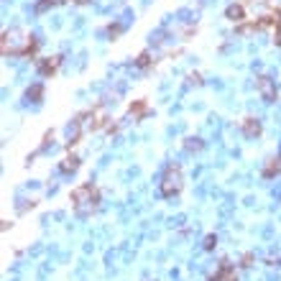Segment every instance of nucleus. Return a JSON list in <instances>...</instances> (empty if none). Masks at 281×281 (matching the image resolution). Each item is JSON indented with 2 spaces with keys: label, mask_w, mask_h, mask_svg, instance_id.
Masks as SVG:
<instances>
[{
  "label": "nucleus",
  "mask_w": 281,
  "mask_h": 281,
  "mask_svg": "<svg viewBox=\"0 0 281 281\" xmlns=\"http://www.w3.org/2000/svg\"><path fill=\"white\" fill-rule=\"evenodd\" d=\"M69 199H72L74 212L85 217V215H90V212L97 210V205H100V187L92 184V182H85V184H80V187L72 189Z\"/></svg>",
  "instance_id": "obj_1"
},
{
  "label": "nucleus",
  "mask_w": 281,
  "mask_h": 281,
  "mask_svg": "<svg viewBox=\"0 0 281 281\" xmlns=\"http://www.w3.org/2000/svg\"><path fill=\"white\" fill-rule=\"evenodd\" d=\"M184 187V174H182V166L179 164H169L161 174V184H159V192L161 197H174L179 194Z\"/></svg>",
  "instance_id": "obj_2"
},
{
  "label": "nucleus",
  "mask_w": 281,
  "mask_h": 281,
  "mask_svg": "<svg viewBox=\"0 0 281 281\" xmlns=\"http://www.w3.org/2000/svg\"><path fill=\"white\" fill-rule=\"evenodd\" d=\"M62 62H64V57L62 54H54V57H46V59H39L36 62V69H39V74L41 77H54L57 72H59V67H62Z\"/></svg>",
  "instance_id": "obj_3"
},
{
  "label": "nucleus",
  "mask_w": 281,
  "mask_h": 281,
  "mask_svg": "<svg viewBox=\"0 0 281 281\" xmlns=\"http://www.w3.org/2000/svg\"><path fill=\"white\" fill-rule=\"evenodd\" d=\"M256 90H258V95H261L266 103H276V97H278V92H276L271 77H266V74L256 77Z\"/></svg>",
  "instance_id": "obj_4"
},
{
  "label": "nucleus",
  "mask_w": 281,
  "mask_h": 281,
  "mask_svg": "<svg viewBox=\"0 0 281 281\" xmlns=\"http://www.w3.org/2000/svg\"><path fill=\"white\" fill-rule=\"evenodd\" d=\"M240 131H243V136L245 138H256V136H261V120L258 118H253V115H248V118H243V123H240Z\"/></svg>",
  "instance_id": "obj_5"
},
{
  "label": "nucleus",
  "mask_w": 281,
  "mask_h": 281,
  "mask_svg": "<svg viewBox=\"0 0 281 281\" xmlns=\"http://www.w3.org/2000/svg\"><path fill=\"white\" fill-rule=\"evenodd\" d=\"M210 281H238V271H235V266H230L227 261H222L220 268H217V273L210 276Z\"/></svg>",
  "instance_id": "obj_6"
},
{
  "label": "nucleus",
  "mask_w": 281,
  "mask_h": 281,
  "mask_svg": "<svg viewBox=\"0 0 281 281\" xmlns=\"http://www.w3.org/2000/svg\"><path fill=\"white\" fill-rule=\"evenodd\" d=\"M225 18L233 21V23H243V21H245V6H243V3H233V6H227Z\"/></svg>",
  "instance_id": "obj_7"
},
{
  "label": "nucleus",
  "mask_w": 281,
  "mask_h": 281,
  "mask_svg": "<svg viewBox=\"0 0 281 281\" xmlns=\"http://www.w3.org/2000/svg\"><path fill=\"white\" fill-rule=\"evenodd\" d=\"M87 118H90V123H87V131H92V133H95V131H100V128L108 123V118L103 115V110H100V108L90 110V113H87Z\"/></svg>",
  "instance_id": "obj_8"
},
{
  "label": "nucleus",
  "mask_w": 281,
  "mask_h": 281,
  "mask_svg": "<svg viewBox=\"0 0 281 281\" xmlns=\"http://www.w3.org/2000/svg\"><path fill=\"white\" fill-rule=\"evenodd\" d=\"M278 174H281V154H278V156H271V159L266 161V166H263V176H266V179L278 176Z\"/></svg>",
  "instance_id": "obj_9"
},
{
  "label": "nucleus",
  "mask_w": 281,
  "mask_h": 281,
  "mask_svg": "<svg viewBox=\"0 0 281 281\" xmlns=\"http://www.w3.org/2000/svg\"><path fill=\"white\" fill-rule=\"evenodd\" d=\"M146 113H148V103H146V100H136V103L128 108V115H131L133 120H141Z\"/></svg>",
  "instance_id": "obj_10"
},
{
  "label": "nucleus",
  "mask_w": 281,
  "mask_h": 281,
  "mask_svg": "<svg viewBox=\"0 0 281 281\" xmlns=\"http://www.w3.org/2000/svg\"><path fill=\"white\" fill-rule=\"evenodd\" d=\"M44 92H46V90H44V85H41V82H36V85H31V87L26 90V97H29L31 103H41V100H44Z\"/></svg>",
  "instance_id": "obj_11"
},
{
  "label": "nucleus",
  "mask_w": 281,
  "mask_h": 281,
  "mask_svg": "<svg viewBox=\"0 0 281 281\" xmlns=\"http://www.w3.org/2000/svg\"><path fill=\"white\" fill-rule=\"evenodd\" d=\"M77 169H80V159H77L74 154L67 156V159L59 164V171H62V174H72V171H77Z\"/></svg>",
  "instance_id": "obj_12"
},
{
  "label": "nucleus",
  "mask_w": 281,
  "mask_h": 281,
  "mask_svg": "<svg viewBox=\"0 0 281 281\" xmlns=\"http://www.w3.org/2000/svg\"><path fill=\"white\" fill-rule=\"evenodd\" d=\"M62 3H77V0H39V3H36V13H46L49 8H57Z\"/></svg>",
  "instance_id": "obj_13"
},
{
  "label": "nucleus",
  "mask_w": 281,
  "mask_h": 281,
  "mask_svg": "<svg viewBox=\"0 0 281 281\" xmlns=\"http://www.w3.org/2000/svg\"><path fill=\"white\" fill-rule=\"evenodd\" d=\"M154 64V59H151V54L148 52H141L138 54V59H136V67H141V69H146V67H151Z\"/></svg>",
  "instance_id": "obj_14"
},
{
  "label": "nucleus",
  "mask_w": 281,
  "mask_h": 281,
  "mask_svg": "<svg viewBox=\"0 0 281 281\" xmlns=\"http://www.w3.org/2000/svg\"><path fill=\"white\" fill-rule=\"evenodd\" d=\"M184 148H187L189 154H192V151H199V148H202V141H199V138H187Z\"/></svg>",
  "instance_id": "obj_15"
},
{
  "label": "nucleus",
  "mask_w": 281,
  "mask_h": 281,
  "mask_svg": "<svg viewBox=\"0 0 281 281\" xmlns=\"http://www.w3.org/2000/svg\"><path fill=\"white\" fill-rule=\"evenodd\" d=\"M215 243H217V238H215V235H205L202 248H205V250H212V248H215Z\"/></svg>",
  "instance_id": "obj_16"
},
{
  "label": "nucleus",
  "mask_w": 281,
  "mask_h": 281,
  "mask_svg": "<svg viewBox=\"0 0 281 281\" xmlns=\"http://www.w3.org/2000/svg\"><path fill=\"white\" fill-rule=\"evenodd\" d=\"M273 44L281 46V18H278V23H276V29H273Z\"/></svg>",
  "instance_id": "obj_17"
},
{
  "label": "nucleus",
  "mask_w": 281,
  "mask_h": 281,
  "mask_svg": "<svg viewBox=\"0 0 281 281\" xmlns=\"http://www.w3.org/2000/svg\"><path fill=\"white\" fill-rule=\"evenodd\" d=\"M120 31H123V26H118V23H115V26H108V34H110L113 39H115V36H120Z\"/></svg>",
  "instance_id": "obj_18"
},
{
  "label": "nucleus",
  "mask_w": 281,
  "mask_h": 281,
  "mask_svg": "<svg viewBox=\"0 0 281 281\" xmlns=\"http://www.w3.org/2000/svg\"><path fill=\"white\" fill-rule=\"evenodd\" d=\"M250 263H253V256H250V253H245V256L240 258V266H243V268H248Z\"/></svg>",
  "instance_id": "obj_19"
},
{
  "label": "nucleus",
  "mask_w": 281,
  "mask_h": 281,
  "mask_svg": "<svg viewBox=\"0 0 281 281\" xmlns=\"http://www.w3.org/2000/svg\"><path fill=\"white\" fill-rule=\"evenodd\" d=\"M189 82H192V85H202V77H199L197 72H192V74H189Z\"/></svg>",
  "instance_id": "obj_20"
},
{
  "label": "nucleus",
  "mask_w": 281,
  "mask_h": 281,
  "mask_svg": "<svg viewBox=\"0 0 281 281\" xmlns=\"http://www.w3.org/2000/svg\"><path fill=\"white\" fill-rule=\"evenodd\" d=\"M87 3V0H77V6H85Z\"/></svg>",
  "instance_id": "obj_21"
}]
</instances>
